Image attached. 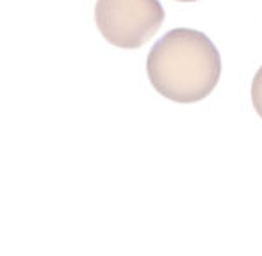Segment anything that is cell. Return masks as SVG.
<instances>
[{"mask_svg":"<svg viewBox=\"0 0 262 256\" xmlns=\"http://www.w3.org/2000/svg\"><path fill=\"white\" fill-rule=\"evenodd\" d=\"M177 2H198V0H177Z\"/></svg>","mask_w":262,"mask_h":256,"instance_id":"obj_4","label":"cell"},{"mask_svg":"<svg viewBox=\"0 0 262 256\" xmlns=\"http://www.w3.org/2000/svg\"><path fill=\"white\" fill-rule=\"evenodd\" d=\"M252 104H253L255 112L262 119V66L257 69L255 76H253V82H252Z\"/></svg>","mask_w":262,"mask_h":256,"instance_id":"obj_3","label":"cell"},{"mask_svg":"<svg viewBox=\"0 0 262 256\" xmlns=\"http://www.w3.org/2000/svg\"><path fill=\"white\" fill-rule=\"evenodd\" d=\"M95 21L107 43L136 50L159 32L164 9L159 0H97Z\"/></svg>","mask_w":262,"mask_h":256,"instance_id":"obj_2","label":"cell"},{"mask_svg":"<svg viewBox=\"0 0 262 256\" xmlns=\"http://www.w3.org/2000/svg\"><path fill=\"white\" fill-rule=\"evenodd\" d=\"M152 87L175 104H196L207 98L221 76V56L200 31L173 29L152 46L146 57Z\"/></svg>","mask_w":262,"mask_h":256,"instance_id":"obj_1","label":"cell"}]
</instances>
